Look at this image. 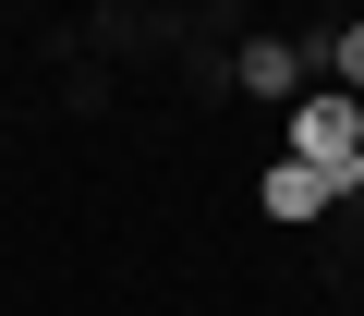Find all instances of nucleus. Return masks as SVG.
<instances>
[{"instance_id":"obj_4","label":"nucleus","mask_w":364,"mask_h":316,"mask_svg":"<svg viewBox=\"0 0 364 316\" xmlns=\"http://www.w3.org/2000/svg\"><path fill=\"white\" fill-rule=\"evenodd\" d=\"M328 73H340V98H364V25H340V37H328Z\"/></svg>"},{"instance_id":"obj_3","label":"nucleus","mask_w":364,"mask_h":316,"mask_svg":"<svg viewBox=\"0 0 364 316\" xmlns=\"http://www.w3.org/2000/svg\"><path fill=\"white\" fill-rule=\"evenodd\" d=\"M328 207H340L328 171H304V158H279V171H267V219H328Z\"/></svg>"},{"instance_id":"obj_1","label":"nucleus","mask_w":364,"mask_h":316,"mask_svg":"<svg viewBox=\"0 0 364 316\" xmlns=\"http://www.w3.org/2000/svg\"><path fill=\"white\" fill-rule=\"evenodd\" d=\"M291 158H304V171H328L340 195H364V98L304 85V98H291Z\"/></svg>"},{"instance_id":"obj_2","label":"nucleus","mask_w":364,"mask_h":316,"mask_svg":"<svg viewBox=\"0 0 364 316\" xmlns=\"http://www.w3.org/2000/svg\"><path fill=\"white\" fill-rule=\"evenodd\" d=\"M316 61H328V37H243V49H231V85H243V98H304Z\"/></svg>"}]
</instances>
